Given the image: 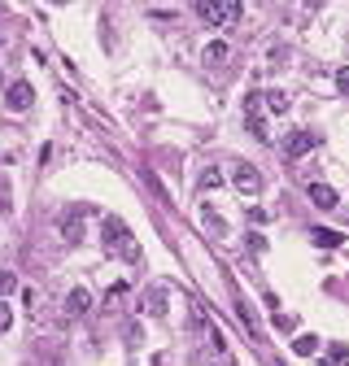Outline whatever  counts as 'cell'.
Wrapping results in <instances>:
<instances>
[{"instance_id": "17", "label": "cell", "mask_w": 349, "mask_h": 366, "mask_svg": "<svg viewBox=\"0 0 349 366\" xmlns=\"http://www.w3.org/2000/svg\"><path fill=\"white\" fill-rule=\"evenodd\" d=\"M62 235H66L70 244H75L79 235H83V227H79V218H66V222H62Z\"/></svg>"}, {"instance_id": "19", "label": "cell", "mask_w": 349, "mask_h": 366, "mask_svg": "<svg viewBox=\"0 0 349 366\" xmlns=\"http://www.w3.org/2000/svg\"><path fill=\"white\" fill-rule=\"evenodd\" d=\"M123 297H127V283H114V288H110V297H105V301H110V305H118Z\"/></svg>"}, {"instance_id": "8", "label": "cell", "mask_w": 349, "mask_h": 366, "mask_svg": "<svg viewBox=\"0 0 349 366\" xmlns=\"http://www.w3.org/2000/svg\"><path fill=\"white\" fill-rule=\"evenodd\" d=\"M88 310H92V292H88V288H75V292L66 297V314L79 318V314H88Z\"/></svg>"}, {"instance_id": "6", "label": "cell", "mask_w": 349, "mask_h": 366, "mask_svg": "<svg viewBox=\"0 0 349 366\" xmlns=\"http://www.w3.org/2000/svg\"><path fill=\"white\" fill-rule=\"evenodd\" d=\"M5 105H9L14 114L31 109V105H35V88H31V83H9V92H5Z\"/></svg>"}, {"instance_id": "9", "label": "cell", "mask_w": 349, "mask_h": 366, "mask_svg": "<svg viewBox=\"0 0 349 366\" xmlns=\"http://www.w3.org/2000/svg\"><path fill=\"white\" fill-rule=\"evenodd\" d=\"M310 240H315L319 249H341L345 235H341V231H332V227H315V231H310Z\"/></svg>"}, {"instance_id": "3", "label": "cell", "mask_w": 349, "mask_h": 366, "mask_svg": "<svg viewBox=\"0 0 349 366\" xmlns=\"http://www.w3.org/2000/svg\"><path fill=\"white\" fill-rule=\"evenodd\" d=\"M232 183H236L240 196H258V192H262V174H258V166H245V161L232 170Z\"/></svg>"}, {"instance_id": "7", "label": "cell", "mask_w": 349, "mask_h": 366, "mask_svg": "<svg viewBox=\"0 0 349 366\" xmlns=\"http://www.w3.org/2000/svg\"><path fill=\"white\" fill-rule=\"evenodd\" d=\"M310 200H315L319 209H336V205H341L336 187H328V183H310Z\"/></svg>"}, {"instance_id": "11", "label": "cell", "mask_w": 349, "mask_h": 366, "mask_svg": "<svg viewBox=\"0 0 349 366\" xmlns=\"http://www.w3.org/2000/svg\"><path fill=\"white\" fill-rule=\"evenodd\" d=\"M227 57H232V49H227V40H210V44H206V62H210V66H223Z\"/></svg>"}, {"instance_id": "10", "label": "cell", "mask_w": 349, "mask_h": 366, "mask_svg": "<svg viewBox=\"0 0 349 366\" xmlns=\"http://www.w3.org/2000/svg\"><path fill=\"white\" fill-rule=\"evenodd\" d=\"M144 314H153V318L166 314V288H149L144 292Z\"/></svg>"}, {"instance_id": "16", "label": "cell", "mask_w": 349, "mask_h": 366, "mask_svg": "<svg viewBox=\"0 0 349 366\" xmlns=\"http://www.w3.org/2000/svg\"><path fill=\"white\" fill-rule=\"evenodd\" d=\"M14 288H18V275H14V270H0V301H5Z\"/></svg>"}, {"instance_id": "12", "label": "cell", "mask_w": 349, "mask_h": 366, "mask_svg": "<svg viewBox=\"0 0 349 366\" xmlns=\"http://www.w3.org/2000/svg\"><path fill=\"white\" fill-rule=\"evenodd\" d=\"M293 353H297V358H310V353H319V336H297V340H293Z\"/></svg>"}, {"instance_id": "13", "label": "cell", "mask_w": 349, "mask_h": 366, "mask_svg": "<svg viewBox=\"0 0 349 366\" xmlns=\"http://www.w3.org/2000/svg\"><path fill=\"white\" fill-rule=\"evenodd\" d=\"M262 105H267L271 114H284L288 109V96H284V92H262Z\"/></svg>"}, {"instance_id": "15", "label": "cell", "mask_w": 349, "mask_h": 366, "mask_svg": "<svg viewBox=\"0 0 349 366\" xmlns=\"http://www.w3.org/2000/svg\"><path fill=\"white\" fill-rule=\"evenodd\" d=\"M328 366H349V345H332L328 349Z\"/></svg>"}, {"instance_id": "1", "label": "cell", "mask_w": 349, "mask_h": 366, "mask_svg": "<svg viewBox=\"0 0 349 366\" xmlns=\"http://www.w3.org/2000/svg\"><path fill=\"white\" fill-rule=\"evenodd\" d=\"M101 244L110 249L114 257H123V262H140V249H136V235H131V227L123 218H105L101 227Z\"/></svg>"}, {"instance_id": "20", "label": "cell", "mask_w": 349, "mask_h": 366, "mask_svg": "<svg viewBox=\"0 0 349 366\" xmlns=\"http://www.w3.org/2000/svg\"><path fill=\"white\" fill-rule=\"evenodd\" d=\"M336 88H341L345 96H349V66H345V70H336Z\"/></svg>"}, {"instance_id": "4", "label": "cell", "mask_w": 349, "mask_h": 366, "mask_svg": "<svg viewBox=\"0 0 349 366\" xmlns=\"http://www.w3.org/2000/svg\"><path fill=\"white\" fill-rule=\"evenodd\" d=\"M310 148H315V131H288V135H284V157H288V161L306 157Z\"/></svg>"}, {"instance_id": "2", "label": "cell", "mask_w": 349, "mask_h": 366, "mask_svg": "<svg viewBox=\"0 0 349 366\" xmlns=\"http://www.w3.org/2000/svg\"><path fill=\"white\" fill-rule=\"evenodd\" d=\"M197 14H201V22H210V27H227V22L240 18V5L236 0H227V5H219V0H197Z\"/></svg>"}, {"instance_id": "18", "label": "cell", "mask_w": 349, "mask_h": 366, "mask_svg": "<svg viewBox=\"0 0 349 366\" xmlns=\"http://www.w3.org/2000/svg\"><path fill=\"white\" fill-rule=\"evenodd\" d=\"M9 327H14V310L0 301V332H9Z\"/></svg>"}, {"instance_id": "14", "label": "cell", "mask_w": 349, "mask_h": 366, "mask_svg": "<svg viewBox=\"0 0 349 366\" xmlns=\"http://www.w3.org/2000/svg\"><path fill=\"white\" fill-rule=\"evenodd\" d=\"M223 183V170L219 166H210V170H201V187H206V192H214V187Z\"/></svg>"}, {"instance_id": "5", "label": "cell", "mask_w": 349, "mask_h": 366, "mask_svg": "<svg viewBox=\"0 0 349 366\" xmlns=\"http://www.w3.org/2000/svg\"><path fill=\"white\" fill-rule=\"evenodd\" d=\"M245 122H249V131H254L258 140H267V122H262V92H249V96H245Z\"/></svg>"}]
</instances>
